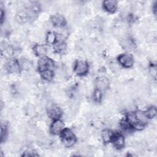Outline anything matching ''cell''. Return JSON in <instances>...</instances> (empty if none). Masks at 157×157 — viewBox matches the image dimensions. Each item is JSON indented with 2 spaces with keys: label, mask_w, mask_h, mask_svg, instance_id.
Wrapping results in <instances>:
<instances>
[{
  "label": "cell",
  "mask_w": 157,
  "mask_h": 157,
  "mask_svg": "<svg viewBox=\"0 0 157 157\" xmlns=\"http://www.w3.org/2000/svg\"><path fill=\"white\" fill-rule=\"evenodd\" d=\"M62 141L66 147L72 146L75 142L74 133L69 129H64L62 134Z\"/></svg>",
  "instance_id": "cell-1"
},
{
  "label": "cell",
  "mask_w": 157,
  "mask_h": 157,
  "mask_svg": "<svg viewBox=\"0 0 157 157\" xmlns=\"http://www.w3.org/2000/svg\"><path fill=\"white\" fill-rule=\"evenodd\" d=\"M38 65L39 70L42 71L46 69H50L53 67L54 66V63L51 59L47 57H43L39 59Z\"/></svg>",
  "instance_id": "cell-2"
},
{
  "label": "cell",
  "mask_w": 157,
  "mask_h": 157,
  "mask_svg": "<svg viewBox=\"0 0 157 157\" xmlns=\"http://www.w3.org/2000/svg\"><path fill=\"white\" fill-rule=\"evenodd\" d=\"M74 70L77 74L83 75L86 74L88 70V64L84 61H78L75 65Z\"/></svg>",
  "instance_id": "cell-3"
},
{
  "label": "cell",
  "mask_w": 157,
  "mask_h": 157,
  "mask_svg": "<svg viewBox=\"0 0 157 157\" xmlns=\"http://www.w3.org/2000/svg\"><path fill=\"white\" fill-rule=\"evenodd\" d=\"M119 63L123 66L131 67L133 64V58L130 54H123L118 57Z\"/></svg>",
  "instance_id": "cell-4"
},
{
  "label": "cell",
  "mask_w": 157,
  "mask_h": 157,
  "mask_svg": "<svg viewBox=\"0 0 157 157\" xmlns=\"http://www.w3.org/2000/svg\"><path fill=\"white\" fill-rule=\"evenodd\" d=\"M47 112L49 117L53 119L58 118L61 115V110L60 109L54 104H52L49 106Z\"/></svg>",
  "instance_id": "cell-5"
},
{
  "label": "cell",
  "mask_w": 157,
  "mask_h": 157,
  "mask_svg": "<svg viewBox=\"0 0 157 157\" xmlns=\"http://www.w3.org/2000/svg\"><path fill=\"white\" fill-rule=\"evenodd\" d=\"M95 85L98 90H104L109 86V80L105 77H100L96 79Z\"/></svg>",
  "instance_id": "cell-6"
},
{
  "label": "cell",
  "mask_w": 157,
  "mask_h": 157,
  "mask_svg": "<svg viewBox=\"0 0 157 157\" xmlns=\"http://www.w3.org/2000/svg\"><path fill=\"white\" fill-rule=\"evenodd\" d=\"M20 64L15 60H10L6 64V70L11 73H17L20 71Z\"/></svg>",
  "instance_id": "cell-7"
},
{
  "label": "cell",
  "mask_w": 157,
  "mask_h": 157,
  "mask_svg": "<svg viewBox=\"0 0 157 157\" xmlns=\"http://www.w3.org/2000/svg\"><path fill=\"white\" fill-rule=\"evenodd\" d=\"M64 126V124L61 121L59 120H56L52 123L51 126V128H50L51 132L53 134H58L63 130Z\"/></svg>",
  "instance_id": "cell-8"
},
{
  "label": "cell",
  "mask_w": 157,
  "mask_h": 157,
  "mask_svg": "<svg viewBox=\"0 0 157 157\" xmlns=\"http://www.w3.org/2000/svg\"><path fill=\"white\" fill-rule=\"evenodd\" d=\"M127 118H128V121L130 124V125L133 126L134 128L140 129L142 128V124H140L137 120L135 114L132 113H129L127 115Z\"/></svg>",
  "instance_id": "cell-9"
},
{
  "label": "cell",
  "mask_w": 157,
  "mask_h": 157,
  "mask_svg": "<svg viewBox=\"0 0 157 157\" xmlns=\"http://www.w3.org/2000/svg\"><path fill=\"white\" fill-rule=\"evenodd\" d=\"M52 21L53 24L57 27H62L65 23L66 21L64 18L61 15H55L52 17Z\"/></svg>",
  "instance_id": "cell-10"
},
{
  "label": "cell",
  "mask_w": 157,
  "mask_h": 157,
  "mask_svg": "<svg viewBox=\"0 0 157 157\" xmlns=\"http://www.w3.org/2000/svg\"><path fill=\"white\" fill-rule=\"evenodd\" d=\"M103 4L105 9L108 12H113L116 10L117 2L115 1H105Z\"/></svg>",
  "instance_id": "cell-11"
},
{
  "label": "cell",
  "mask_w": 157,
  "mask_h": 157,
  "mask_svg": "<svg viewBox=\"0 0 157 157\" xmlns=\"http://www.w3.org/2000/svg\"><path fill=\"white\" fill-rule=\"evenodd\" d=\"M113 142L114 146L118 149L121 148L123 147L124 144L123 137L120 134L117 135L114 137Z\"/></svg>",
  "instance_id": "cell-12"
},
{
  "label": "cell",
  "mask_w": 157,
  "mask_h": 157,
  "mask_svg": "<svg viewBox=\"0 0 157 157\" xmlns=\"http://www.w3.org/2000/svg\"><path fill=\"white\" fill-rule=\"evenodd\" d=\"M34 51L37 55L44 56L47 52V49L44 45L37 44L34 46Z\"/></svg>",
  "instance_id": "cell-13"
},
{
  "label": "cell",
  "mask_w": 157,
  "mask_h": 157,
  "mask_svg": "<svg viewBox=\"0 0 157 157\" xmlns=\"http://www.w3.org/2000/svg\"><path fill=\"white\" fill-rule=\"evenodd\" d=\"M135 115L137 121L142 124L146 123L148 121V117L147 115L141 111L137 112Z\"/></svg>",
  "instance_id": "cell-14"
},
{
  "label": "cell",
  "mask_w": 157,
  "mask_h": 157,
  "mask_svg": "<svg viewBox=\"0 0 157 157\" xmlns=\"http://www.w3.org/2000/svg\"><path fill=\"white\" fill-rule=\"evenodd\" d=\"M20 66L21 67V69H23V70H29L30 69H31L33 64L32 63L25 58H23L20 60Z\"/></svg>",
  "instance_id": "cell-15"
},
{
  "label": "cell",
  "mask_w": 157,
  "mask_h": 157,
  "mask_svg": "<svg viewBox=\"0 0 157 157\" xmlns=\"http://www.w3.org/2000/svg\"><path fill=\"white\" fill-rule=\"evenodd\" d=\"M53 49L55 52L60 53L63 52L66 49V44L61 41H59L55 44L53 46Z\"/></svg>",
  "instance_id": "cell-16"
},
{
  "label": "cell",
  "mask_w": 157,
  "mask_h": 157,
  "mask_svg": "<svg viewBox=\"0 0 157 157\" xmlns=\"http://www.w3.org/2000/svg\"><path fill=\"white\" fill-rule=\"evenodd\" d=\"M102 137L105 142H108L113 137V133L109 130H104L102 132Z\"/></svg>",
  "instance_id": "cell-17"
},
{
  "label": "cell",
  "mask_w": 157,
  "mask_h": 157,
  "mask_svg": "<svg viewBox=\"0 0 157 157\" xmlns=\"http://www.w3.org/2000/svg\"><path fill=\"white\" fill-rule=\"evenodd\" d=\"M41 75L47 80H51L53 77V72L50 69H46L41 71Z\"/></svg>",
  "instance_id": "cell-18"
},
{
  "label": "cell",
  "mask_w": 157,
  "mask_h": 157,
  "mask_svg": "<svg viewBox=\"0 0 157 157\" xmlns=\"http://www.w3.org/2000/svg\"><path fill=\"white\" fill-rule=\"evenodd\" d=\"M156 108L154 107L149 108L147 110V113H146L147 117L150 118L155 117L156 116Z\"/></svg>",
  "instance_id": "cell-19"
},
{
  "label": "cell",
  "mask_w": 157,
  "mask_h": 157,
  "mask_svg": "<svg viewBox=\"0 0 157 157\" xmlns=\"http://www.w3.org/2000/svg\"><path fill=\"white\" fill-rule=\"evenodd\" d=\"M2 52L6 56H10L13 53V48L10 47H4V50H2Z\"/></svg>",
  "instance_id": "cell-20"
},
{
  "label": "cell",
  "mask_w": 157,
  "mask_h": 157,
  "mask_svg": "<svg viewBox=\"0 0 157 157\" xmlns=\"http://www.w3.org/2000/svg\"><path fill=\"white\" fill-rule=\"evenodd\" d=\"M56 38V36L53 33H49L47 36V41L49 44H53L54 43Z\"/></svg>",
  "instance_id": "cell-21"
},
{
  "label": "cell",
  "mask_w": 157,
  "mask_h": 157,
  "mask_svg": "<svg viewBox=\"0 0 157 157\" xmlns=\"http://www.w3.org/2000/svg\"><path fill=\"white\" fill-rule=\"evenodd\" d=\"M6 134H7L6 126L2 124L1 125V141L2 142H3L4 139L6 138Z\"/></svg>",
  "instance_id": "cell-22"
},
{
  "label": "cell",
  "mask_w": 157,
  "mask_h": 157,
  "mask_svg": "<svg viewBox=\"0 0 157 157\" xmlns=\"http://www.w3.org/2000/svg\"><path fill=\"white\" fill-rule=\"evenodd\" d=\"M34 112V108L31 105H28L26 108V112L29 115H31V114H33Z\"/></svg>",
  "instance_id": "cell-23"
},
{
  "label": "cell",
  "mask_w": 157,
  "mask_h": 157,
  "mask_svg": "<svg viewBox=\"0 0 157 157\" xmlns=\"http://www.w3.org/2000/svg\"><path fill=\"white\" fill-rule=\"evenodd\" d=\"M94 98L96 101H99L101 98V93H100V90H98L95 92L94 93Z\"/></svg>",
  "instance_id": "cell-24"
}]
</instances>
